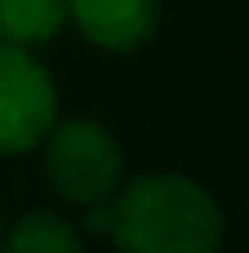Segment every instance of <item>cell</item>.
<instances>
[{
	"label": "cell",
	"instance_id": "6",
	"mask_svg": "<svg viewBox=\"0 0 249 253\" xmlns=\"http://www.w3.org/2000/svg\"><path fill=\"white\" fill-rule=\"evenodd\" d=\"M0 253H83V237L75 224H67L54 212H29L8 228Z\"/></svg>",
	"mask_w": 249,
	"mask_h": 253
},
{
	"label": "cell",
	"instance_id": "3",
	"mask_svg": "<svg viewBox=\"0 0 249 253\" xmlns=\"http://www.w3.org/2000/svg\"><path fill=\"white\" fill-rule=\"evenodd\" d=\"M58 125V91L42 62L0 42V154H29Z\"/></svg>",
	"mask_w": 249,
	"mask_h": 253
},
{
	"label": "cell",
	"instance_id": "5",
	"mask_svg": "<svg viewBox=\"0 0 249 253\" xmlns=\"http://www.w3.org/2000/svg\"><path fill=\"white\" fill-rule=\"evenodd\" d=\"M67 25V0H0V42L42 46Z\"/></svg>",
	"mask_w": 249,
	"mask_h": 253
},
{
	"label": "cell",
	"instance_id": "4",
	"mask_svg": "<svg viewBox=\"0 0 249 253\" xmlns=\"http://www.w3.org/2000/svg\"><path fill=\"white\" fill-rule=\"evenodd\" d=\"M162 0H67V21L100 50L129 54L141 50L158 29Z\"/></svg>",
	"mask_w": 249,
	"mask_h": 253
},
{
	"label": "cell",
	"instance_id": "2",
	"mask_svg": "<svg viewBox=\"0 0 249 253\" xmlns=\"http://www.w3.org/2000/svg\"><path fill=\"white\" fill-rule=\"evenodd\" d=\"M46 178L50 187L79 208H100L117 195L124 174V154L100 121L75 117L46 133Z\"/></svg>",
	"mask_w": 249,
	"mask_h": 253
},
{
	"label": "cell",
	"instance_id": "7",
	"mask_svg": "<svg viewBox=\"0 0 249 253\" xmlns=\"http://www.w3.org/2000/svg\"><path fill=\"white\" fill-rule=\"evenodd\" d=\"M0 241H4V220H0Z\"/></svg>",
	"mask_w": 249,
	"mask_h": 253
},
{
	"label": "cell",
	"instance_id": "1",
	"mask_svg": "<svg viewBox=\"0 0 249 253\" xmlns=\"http://www.w3.org/2000/svg\"><path fill=\"white\" fill-rule=\"evenodd\" d=\"M108 237L124 253H220L224 212L187 174H141L108 204Z\"/></svg>",
	"mask_w": 249,
	"mask_h": 253
}]
</instances>
